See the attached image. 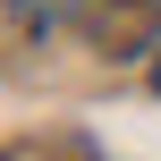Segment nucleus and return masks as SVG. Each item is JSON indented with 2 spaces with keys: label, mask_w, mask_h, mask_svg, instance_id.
I'll use <instances>...</instances> for the list:
<instances>
[{
  "label": "nucleus",
  "mask_w": 161,
  "mask_h": 161,
  "mask_svg": "<svg viewBox=\"0 0 161 161\" xmlns=\"http://www.w3.org/2000/svg\"><path fill=\"white\" fill-rule=\"evenodd\" d=\"M153 93H161V59H153Z\"/></svg>",
  "instance_id": "1"
}]
</instances>
